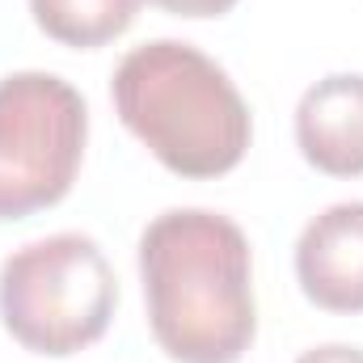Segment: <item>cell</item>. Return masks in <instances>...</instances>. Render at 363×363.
<instances>
[{
  "label": "cell",
  "instance_id": "obj_1",
  "mask_svg": "<svg viewBox=\"0 0 363 363\" xmlns=\"http://www.w3.org/2000/svg\"><path fill=\"white\" fill-rule=\"evenodd\" d=\"M148 325L178 363H237L258 330L245 233L203 207H174L140 237Z\"/></svg>",
  "mask_w": 363,
  "mask_h": 363
},
{
  "label": "cell",
  "instance_id": "obj_2",
  "mask_svg": "<svg viewBox=\"0 0 363 363\" xmlns=\"http://www.w3.org/2000/svg\"><path fill=\"white\" fill-rule=\"evenodd\" d=\"M123 127L178 178H220L241 165L254 123L228 72L178 38L123 55L110 81Z\"/></svg>",
  "mask_w": 363,
  "mask_h": 363
},
{
  "label": "cell",
  "instance_id": "obj_3",
  "mask_svg": "<svg viewBox=\"0 0 363 363\" xmlns=\"http://www.w3.org/2000/svg\"><path fill=\"white\" fill-rule=\"evenodd\" d=\"M118 304V283L93 237L55 233L13 250L0 267V321L34 355L93 347Z\"/></svg>",
  "mask_w": 363,
  "mask_h": 363
},
{
  "label": "cell",
  "instance_id": "obj_4",
  "mask_svg": "<svg viewBox=\"0 0 363 363\" xmlns=\"http://www.w3.org/2000/svg\"><path fill=\"white\" fill-rule=\"evenodd\" d=\"M85 97L64 77L13 72L0 81V220L55 207L81 169Z\"/></svg>",
  "mask_w": 363,
  "mask_h": 363
},
{
  "label": "cell",
  "instance_id": "obj_5",
  "mask_svg": "<svg viewBox=\"0 0 363 363\" xmlns=\"http://www.w3.org/2000/svg\"><path fill=\"white\" fill-rule=\"evenodd\" d=\"M296 279L317 308L363 313V203H334L304 224Z\"/></svg>",
  "mask_w": 363,
  "mask_h": 363
},
{
  "label": "cell",
  "instance_id": "obj_6",
  "mask_svg": "<svg viewBox=\"0 0 363 363\" xmlns=\"http://www.w3.org/2000/svg\"><path fill=\"white\" fill-rule=\"evenodd\" d=\"M296 144L304 161L330 178L363 174V77L334 72L304 89L296 106Z\"/></svg>",
  "mask_w": 363,
  "mask_h": 363
},
{
  "label": "cell",
  "instance_id": "obj_7",
  "mask_svg": "<svg viewBox=\"0 0 363 363\" xmlns=\"http://www.w3.org/2000/svg\"><path fill=\"white\" fill-rule=\"evenodd\" d=\"M30 13L47 38L89 51L135 21L140 0H30Z\"/></svg>",
  "mask_w": 363,
  "mask_h": 363
},
{
  "label": "cell",
  "instance_id": "obj_8",
  "mask_svg": "<svg viewBox=\"0 0 363 363\" xmlns=\"http://www.w3.org/2000/svg\"><path fill=\"white\" fill-rule=\"evenodd\" d=\"M148 4H157V9H165L174 17H220L237 0H148Z\"/></svg>",
  "mask_w": 363,
  "mask_h": 363
},
{
  "label": "cell",
  "instance_id": "obj_9",
  "mask_svg": "<svg viewBox=\"0 0 363 363\" xmlns=\"http://www.w3.org/2000/svg\"><path fill=\"white\" fill-rule=\"evenodd\" d=\"M296 363H363V351L359 347H347V342H325V347L304 351Z\"/></svg>",
  "mask_w": 363,
  "mask_h": 363
}]
</instances>
